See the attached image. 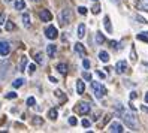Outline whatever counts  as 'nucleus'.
<instances>
[{
  "label": "nucleus",
  "instance_id": "4be33fe9",
  "mask_svg": "<svg viewBox=\"0 0 148 133\" xmlns=\"http://www.w3.org/2000/svg\"><path fill=\"white\" fill-rule=\"evenodd\" d=\"M27 67V57H21V63H20V70L21 72H24V69Z\"/></svg>",
  "mask_w": 148,
  "mask_h": 133
},
{
  "label": "nucleus",
  "instance_id": "f8f14e48",
  "mask_svg": "<svg viewBox=\"0 0 148 133\" xmlns=\"http://www.w3.org/2000/svg\"><path fill=\"white\" fill-rule=\"evenodd\" d=\"M14 6H15L16 11H23V9H25V2L24 0H15Z\"/></svg>",
  "mask_w": 148,
  "mask_h": 133
},
{
  "label": "nucleus",
  "instance_id": "9d476101",
  "mask_svg": "<svg viewBox=\"0 0 148 133\" xmlns=\"http://www.w3.org/2000/svg\"><path fill=\"white\" fill-rule=\"evenodd\" d=\"M75 51H76L79 56H82V57L87 54V51H85L84 45H82V43H79V42H78V43H75Z\"/></svg>",
  "mask_w": 148,
  "mask_h": 133
},
{
  "label": "nucleus",
  "instance_id": "4c0bfd02",
  "mask_svg": "<svg viewBox=\"0 0 148 133\" xmlns=\"http://www.w3.org/2000/svg\"><path fill=\"white\" fill-rule=\"evenodd\" d=\"M111 45H112V48H115V49L118 48V43L117 42H111Z\"/></svg>",
  "mask_w": 148,
  "mask_h": 133
},
{
  "label": "nucleus",
  "instance_id": "de8ad7c7",
  "mask_svg": "<svg viewBox=\"0 0 148 133\" xmlns=\"http://www.w3.org/2000/svg\"><path fill=\"white\" fill-rule=\"evenodd\" d=\"M94 2H97V0H94Z\"/></svg>",
  "mask_w": 148,
  "mask_h": 133
},
{
  "label": "nucleus",
  "instance_id": "79ce46f5",
  "mask_svg": "<svg viewBox=\"0 0 148 133\" xmlns=\"http://www.w3.org/2000/svg\"><path fill=\"white\" fill-rule=\"evenodd\" d=\"M145 103H148V93L145 94Z\"/></svg>",
  "mask_w": 148,
  "mask_h": 133
},
{
  "label": "nucleus",
  "instance_id": "c756f323",
  "mask_svg": "<svg viewBox=\"0 0 148 133\" xmlns=\"http://www.w3.org/2000/svg\"><path fill=\"white\" fill-rule=\"evenodd\" d=\"M76 118L75 117H71V118H69V124H71V126H76Z\"/></svg>",
  "mask_w": 148,
  "mask_h": 133
},
{
  "label": "nucleus",
  "instance_id": "dca6fc26",
  "mask_svg": "<svg viewBox=\"0 0 148 133\" xmlns=\"http://www.w3.org/2000/svg\"><path fill=\"white\" fill-rule=\"evenodd\" d=\"M57 70H58L60 73L66 75V73H67V64H64V63H58V64H57Z\"/></svg>",
  "mask_w": 148,
  "mask_h": 133
},
{
  "label": "nucleus",
  "instance_id": "ea45409f",
  "mask_svg": "<svg viewBox=\"0 0 148 133\" xmlns=\"http://www.w3.org/2000/svg\"><path fill=\"white\" fill-rule=\"evenodd\" d=\"M97 75H99L100 78H105V73H103V72H100V70H97Z\"/></svg>",
  "mask_w": 148,
  "mask_h": 133
},
{
  "label": "nucleus",
  "instance_id": "6ab92c4d",
  "mask_svg": "<svg viewBox=\"0 0 148 133\" xmlns=\"http://www.w3.org/2000/svg\"><path fill=\"white\" fill-rule=\"evenodd\" d=\"M84 90H85L84 82H82V81H78V82H76V91H78V94H82Z\"/></svg>",
  "mask_w": 148,
  "mask_h": 133
},
{
  "label": "nucleus",
  "instance_id": "37998d69",
  "mask_svg": "<svg viewBox=\"0 0 148 133\" xmlns=\"http://www.w3.org/2000/svg\"><path fill=\"white\" fill-rule=\"evenodd\" d=\"M142 109H144L145 112H148V108H147V106H142Z\"/></svg>",
  "mask_w": 148,
  "mask_h": 133
},
{
  "label": "nucleus",
  "instance_id": "f3484780",
  "mask_svg": "<svg viewBox=\"0 0 148 133\" xmlns=\"http://www.w3.org/2000/svg\"><path fill=\"white\" fill-rule=\"evenodd\" d=\"M103 42H105V36H103L100 32H97L96 33V43H97V45H102Z\"/></svg>",
  "mask_w": 148,
  "mask_h": 133
},
{
  "label": "nucleus",
  "instance_id": "473e14b6",
  "mask_svg": "<svg viewBox=\"0 0 148 133\" xmlns=\"http://www.w3.org/2000/svg\"><path fill=\"white\" fill-rule=\"evenodd\" d=\"M34 70H36V64H30V67H29L30 75H33V73H34Z\"/></svg>",
  "mask_w": 148,
  "mask_h": 133
},
{
  "label": "nucleus",
  "instance_id": "2eb2a0df",
  "mask_svg": "<svg viewBox=\"0 0 148 133\" xmlns=\"http://www.w3.org/2000/svg\"><path fill=\"white\" fill-rule=\"evenodd\" d=\"M84 36H85V25L84 24H79V25H78V38L82 39Z\"/></svg>",
  "mask_w": 148,
  "mask_h": 133
},
{
  "label": "nucleus",
  "instance_id": "7ed1b4c3",
  "mask_svg": "<svg viewBox=\"0 0 148 133\" xmlns=\"http://www.w3.org/2000/svg\"><path fill=\"white\" fill-rule=\"evenodd\" d=\"M58 20H60V24L62 25H66V24H69L72 21V11L71 9H63L62 12H60V15H58Z\"/></svg>",
  "mask_w": 148,
  "mask_h": 133
},
{
  "label": "nucleus",
  "instance_id": "a18cd8bd",
  "mask_svg": "<svg viewBox=\"0 0 148 133\" xmlns=\"http://www.w3.org/2000/svg\"><path fill=\"white\" fill-rule=\"evenodd\" d=\"M33 2H39V0H33Z\"/></svg>",
  "mask_w": 148,
  "mask_h": 133
},
{
  "label": "nucleus",
  "instance_id": "2f4dec72",
  "mask_svg": "<svg viewBox=\"0 0 148 133\" xmlns=\"http://www.w3.org/2000/svg\"><path fill=\"white\" fill-rule=\"evenodd\" d=\"M6 99H16V93H8Z\"/></svg>",
  "mask_w": 148,
  "mask_h": 133
},
{
  "label": "nucleus",
  "instance_id": "20e7f679",
  "mask_svg": "<svg viewBox=\"0 0 148 133\" xmlns=\"http://www.w3.org/2000/svg\"><path fill=\"white\" fill-rule=\"evenodd\" d=\"M45 36H47L48 39H51V40H54V39H57V36H58V32H57V29L54 27V25H49V27L45 29Z\"/></svg>",
  "mask_w": 148,
  "mask_h": 133
},
{
  "label": "nucleus",
  "instance_id": "393cba45",
  "mask_svg": "<svg viewBox=\"0 0 148 133\" xmlns=\"http://www.w3.org/2000/svg\"><path fill=\"white\" fill-rule=\"evenodd\" d=\"M14 29H15V24H14L12 21H8V23H6V30L11 32V30H14Z\"/></svg>",
  "mask_w": 148,
  "mask_h": 133
},
{
  "label": "nucleus",
  "instance_id": "1a4fd4ad",
  "mask_svg": "<svg viewBox=\"0 0 148 133\" xmlns=\"http://www.w3.org/2000/svg\"><path fill=\"white\" fill-rule=\"evenodd\" d=\"M124 129H123V126H121L120 123H117V121H114L109 126V132H112V133H121Z\"/></svg>",
  "mask_w": 148,
  "mask_h": 133
},
{
  "label": "nucleus",
  "instance_id": "5701e85b",
  "mask_svg": "<svg viewBox=\"0 0 148 133\" xmlns=\"http://www.w3.org/2000/svg\"><path fill=\"white\" fill-rule=\"evenodd\" d=\"M21 85H24V79H21V78L15 79V81L12 82V87H15V88H20Z\"/></svg>",
  "mask_w": 148,
  "mask_h": 133
},
{
  "label": "nucleus",
  "instance_id": "72a5a7b5",
  "mask_svg": "<svg viewBox=\"0 0 148 133\" xmlns=\"http://www.w3.org/2000/svg\"><path fill=\"white\" fill-rule=\"evenodd\" d=\"M81 124H82V127H90V121L88 120H82Z\"/></svg>",
  "mask_w": 148,
  "mask_h": 133
},
{
  "label": "nucleus",
  "instance_id": "423d86ee",
  "mask_svg": "<svg viewBox=\"0 0 148 133\" xmlns=\"http://www.w3.org/2000/svg\"><path fill=\"white\" fill-rule=\"evenodd\" d=\"M39 16H40V20L45 21V23H48V21L53 20V14H51L48 9H42V11L39 12Z\"/></svg>",
  "mask_w": 148,
  "mask_h": 133
},
{
  "label": "nucleus",
  "instance_id": "412c9836",
  "mask_svg": "<svg viewBox=\"0 0 148 133\" xmlns=\"http://www.w3.org/2000/svg\"><path fill=\"white\" fill-rule=\"evenodd\" d=\"M23 24H24V27H30V16H29V14H24L23 15Z\"/></svg>",
  "mask_w": 148,
  "mask_h": 133
},
{
  "label": "nucleus",
  "instance_id": "a19ab883",
  "mask_svg": "<svg viewBox=\"0 0 148 133\" xmlns=\"http://www.w3.org/2000/svg\"><path fill=\"white\" fill-rule=\"evenodd\" d=\"M111 2H112V3H115V5H118V3H120L118 0H111Z\"/></svg>",
  "mask_w": 148,
  "mask_h": 133
},
{
  "label": "nucleus",
  "instance_id": "b1692460",
  "mask_svg": "<svg viewBox=\"0 0 148 133\" xmlns=\"http://www.w3.org/2000/svg\"><path fill=\"white\" fill-rule=\"evenodd\" d=\"M57 109H49V112H48V117L51 118V120H56L57 118Z\"/></svg>",
  "mask_w": 148,
  "mask_h": 133
},
{
  "label": "nucleus",
  "instance_id": "7c9ffc66",
  "mask_svg": "<svg viewBox=\"0 0 148 133\" xmlns=\"http://www.w3.org/2000/svg\"><path fill=\"white\" fill-rule=\"evenodd\" d=\"M5 20H6V15H5V14L2 12V14H0V25H2V24H5V23H6Z\"/></svg>",
  "mask_w": 148,
  "mask_h": 133
},
{
  "label": "nucleus",
  "instance_id": "f03ea898",
  "mask_svg": "<svg viewBox=\"0 0 148 133\" xmlns=\"http://www.w3.org/2000/svg\"><path fill=\"white\" fill-rule=\"evenodd\" d=\"M91 88H93V93H94V96L97 97V99H102V97L106 94V88L103 87L100 82L93 81V82H91Z\"/></svg>",
  "mask_w": 148,
  "mask_h": 133
},
{
  "label": "nucleus",
  "instance_id": "0eeeda50",
  "mask_svg": "<svg viewBox=\"0 0 148 133\" xmlns=\"http://www.w3.org/2000/svg\"><path fill=\"white\" fill-rule=\"evenodd\" d=\"M9 51H11L9 43L5 42V40H0V56H8Z\"/></svg>",
  "mask_w": 148,
  "mask_h": 133
},
{
  "label": "nucleus",
  "instance_id": "c85d7f7f",
  "mask_svg": "<svg viewBox=\"0 0 148 133\" xmlns=\"http://www.w3.org/2000/svg\"><path fill=\"white\" fill-rule=\"evenodd\" d=\"M82 78H84V79H87V81H91V73L84 72V73H82Z\"/></svg>",
  "mask_w": 148,
  "mask_h": 133
},
{
  "label": "nucleus",
  "instance_id": "a211bd4d",
  "mask_svg": "<svg viewBox=\"0 0 148 133\" xmlns=\"http://www.w3.org/2000/svg\"><path fill=\"white\" fill-rule=\"evenodd\" d=\"M103 24H105V29L108 30V33H111V32H112V25H111L109 16H105V20H103Z\"/></svg>",
  "mask_w": 148,
  "mask_h": 133
},
{
  "label": "nucleus",
  "instance_id": "aec40b11",
  "mask_svg": "<svg viewBox=\"0 0 148 133\" xmlns=\"http://www.w3.org/2000/svg\"><path fill=\"white\" fill-rule=\"evenodd\" d=\"M34 61H36L38 64H43V61H45V60H43V54H42V52L34 54Z\"/></svg>",
  "mask_w": 148,
  "mask_h": 133
},
{
  "label": "nucleus",
  "instance_id": "bb28decb",
  "mask_svg": "<svg viewBox=\"0 0 148 133\" xmlns=\"http://www.w3.org/2000/svg\"><path fill=\"white\" fill-rule=\"evenodd\" d=\"M91 12H93V14H99V12H100V6H99V5H94L93 9H91Z\"/></svg>",
  "mask_w": 148,
  "mask_h": 133
},
{
  "label": "nucleus",
  "instance_id": "9b49d317",
  "mask_svg": "<svg viewBox=\"0 0 148 133\" xmlns=\"http://www.w3.org/2000/svg\"><path fill=\"white\" fill-rule=\"evenodd\" d=\"M56 51H57V47L54 45V43L48 45V48H47V54H48V57H54V56H56Z\"/></svg>",
  "mask_w": 148,
  "mask_h": 133
},
{
  "label": "nucleus",
  "instance_id": "4468645a",
  "mask_svg": "<svg viewBox=\"0 0 148 133\" xmlns=\"http://www.w3.org/2000/svg\"><path fill=\"white\" fill-rule=\"evenodd\" d=\"M99 58H100V61H103V63H108L109 61V54L106 51H100L99 52Z\"/></svg>",
  "mask_w": 148,
  "mask_h": 133
},
{
  "label": "nucleus",
  "instance_id": "e433bc0d",
  "mask_svg": "<svg viewBox=\"0 0 148 133\" xmlns=\"http://www.w3.org/2000/svg\"><path fill=\"white\" fill-rule=\"evenodd\" d=\"M33 124H42V120L40 118H34L33 120Z\"/></svg>",
  "mask_w": 148,
  "mask_h": 133
},
{
  "label": "nucleus",
  "instance_id": "c9c22d12",
  "mask_svg": "<svg viewBox=\"0 0 148 133\" xmlns=\"http://www.w3.org/2000/svg\"><path fill=\"white\" fill-rule=\"evenodd\" d=\"M82 66H84V69H88L90 67V61L88 60H84L82 61Z\"/></svg>",
  "mask_w": 148,
  "mask_h": 133
},
{
  "label": "nucleus",
  "instance_id": "49530a36",
  "mask_svg": "<svg viewBox=\"0 0 148 133\" xmlns=\"http://www.w3.org/2000/svg\"><path fill=\"white\" fill-rule=\"evenodd\" d=\"M145 64H147V66H148V63H145Z\"/></svg>",
  "mask_w": 148,
  "mask_h": 133
},
{
  "label": "nucleus",
  "instance_id": "c03bdc74",
  "mask_svg": "<svg viewBox=\"0 0 148 133\" xmlns=\"http://www.w3.org/2000/svg\"><path fill=\"white\" fill-rule=\"evenodd\" d=\"M3 2H6V3H9V2H12V0H3Z\"/></svg>",
  "mask_w": 148,
  "mask_h": 133
},
{
  "label": "nucleus",
  "instance_id": "6e6552de",
  "mask_svg": "<svg viewBox=\"0 0 148 133\" xmlns=\"http://www.w3.org/2000/svg\"><path fill=\"white\" fill-rule=\"evenodd\" d=\"M126 69H127V61L126 60H120L118 63H117V66H115L117 73H124Z\"/></svg>",
  "mask_w": 148,
  "mask_h": 133
},
{
  "label": "nucleus",
  "instance_id": "f257e3e1",
  "mask_svg": "<svg viewBox=\"0 0 148 133\" xmlns=\"http://www.w3.org/2000/svg\"><path fill=\"white\" fill-rule=\"evenodd\" d=\"M117 112L120 114V117L123 118V121L126 123L127 127H130L132 130H136V129H138V121H136V118H135V115H133L132 112H129L127 109H124L123 106H121V103L117 105Z\"/></svg>",
  "mask_w": 148,
  "mask_h": 133
},
{
  "label": "nucleus",
  "instance_id": "39448f33",
  "mask_svg": "<svg viewBox=\"0 0 148 133\" xmlns=\"http://www.w3.org/2000/svg\"><path fill=\"white\" fill-rule=\"evenodd\" d=\"M90 109H91V106H90V103H87V102H81V103H78V106H76V111L79 112L81 115L88 114Z\"/></svg>",
  "mask_w": 148,
  "mask_h": 133
},
{
  "label": "nucleus",
  "instance_id": "a878e982",
  "mask_svg": "<svg viewBox=\"0 0 148 133\" xmlns=\"http://www.w3.org/2000/svg\"><path fill=\"white\" fill-rule=\"evenodd\" d=\"M78 12H79L81 15H85L87 14V8L85 6H79V8H78Z\"/></svg>",
  "mask_w": 148,
  "mask_h": 133
},
{
  "label": "nucleus",
  "instance_id": "58836bf2",
  "mask_svg": "<svg viewBox=\"0 0 148 133\" xmlns=\"http://www.w3.org/2000/svg\"><path fill=\"white\" fill-rule=\"evenodd\" d=\"M49 81H51V82H53V84H56V82H57V79H56L54 76H49Z\"/></svg>",
  "mask_w": 148,
  "mask_h": 133
},
{
  "label": "nucleus",
  "instance_id": "ddd939ff",
  "mask_svg": "<svg viewBox=\"0 0 148 133\" xmlns=\"http://www.w3.org/2000/svg\"><path fill=\"white\" fill-rule=\"evenodd\" d=\"M138 9H141V11H147V12H148V0H139V3H138Z\"/></svg>",
  "mask_w": 148,
  "mask_h": 133
},
{
  "label": "nucleus",
  "instance_id": "f704fd0d",
  "mask_svg": "<svg viewBox=\"0 0 148 133\" xmlns=\"http://www.w3.org/2000/svg\"><path fill=\"white\" fill-rule=\"evenodd\" d=\"M138 39H139V40H144V42H148V38L144 36V34H138Z\"/></svg>",
  "mask_w": 148,
  "mask_h": 133
},
{
  "label": "nucleus",
  "instance_id": "cd10ccee",
  "mask_svg": "<svg viewBox=\"0 0 148 133\" xmlns=\"http://www.w3.org/2000/svg\"><path fill=\"white\" fill-rule=\"evenodd\" d=\"M34 103H36L34 97H29V99H27V105H29V106H34Z\"/></svg>",
  "mask_w": 148,
  "mask_h": 133
}]
</instances>
